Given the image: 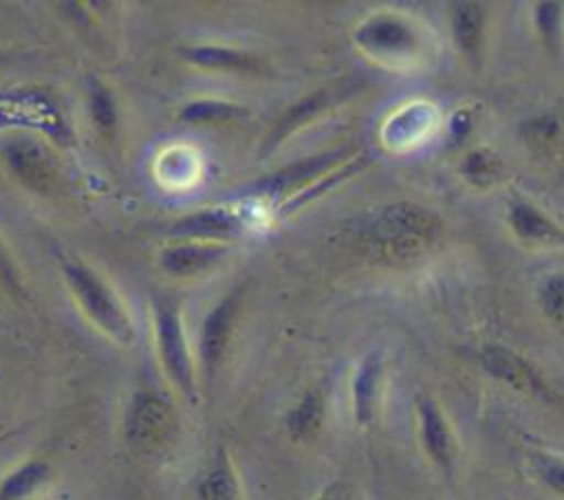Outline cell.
Masks as SVG:
<instances>
[{
  "mask_svg": "<svg viewBox=\"0 0 564 500\" xmlns=\"http://www.w3.org/2000/svg\"><path fill=\"white\" fill-rule=\"evenodd\" d=\"M337 93L333 88H319L306 97H302L297 104H293L275 123V128L269 134L267 141V150L275 148L280 141H284L291 132H295L297 128H302L304 123L313 121L315 117H319L322 112H326L335 101H337Z\"/></svg>",
  "mask_w": 564,
  "mask_h": 500,
  "instance_id": "cell-21",
  "label": "cell"
},
{
  "mask_svg": "<svg viewBox=\"0 0 564 500\" xmlns=\"http://www.w3.org/2000/svg\"><path fill=\"white\" fill-rule=\"evenodd\" d=\"M227 253L229 247L220 242L176 240L165 244L159 251L156 260L161 271L172 278H198L203 273H209Z\"/></svg>",
  "mask_w": 564,
  "mask_h": 500,
  "instance_id": "cell-15",
  "label": "cell"
},
{
  "mask_svg": "<svg viewBox=\"0 0 564 500\" xmlns=\"http://www.w3.org/2000/svg\"><path fill=\"white\" fill-rule=\"evenodd\" d=\"M357 152L352 145H344V148L304 156V159L278 170L275 174L262 178L258 185H253L251 192L267 200H275V203L282 200V205H284L289 198H293L295 194H300L302 189H306L308 185L319 181L322 176L330 174L333 170L344 165Z\"/></svg>",
  "mask_w": 564,
  "mask_h": 500,
  "instance_id": "cell-8",
  "label": "cell"
},
{
  "mask_svg": "<svg viewBox=\"0 0 564 500\" xmlns=\"http://www.w3.org/2000/svg\"><path fill=\"white\" fill-rule=\"evenodd\" d=\"M535 304L551 326L564 330V271H551L540 278Z\"/></svg>",
  "mask_w": 564,
  "mask_h": 500,
  "instance_id": "cell-25",
  "label": "cell"
},
{
  "mask_svg": "<svg viewBox=\"0 0 564 500\" xmlns=\"http://www.w3.org/2000/svg\"><path fill=\"white\" fill-rule=\"evenodd\" d=\"M59 269L70 297L82 308L84 317L108 339L130 346L134 341V324L112 286L79 258L62 256Z\"/></svg>",
  "mask_w": 564,
  "mask_h": 500,
  "instance_id": "cell-3",
  "label": "cell"
},
{
  "mask_svg": "<svg viewBox=\"0 0 564 500\" xmlns=\"http://www.w3.org/2000/svg\"><path fill=\"white\" fill-rule=\"evenodd\" d=\"M245 286L231 289L225 297H220L203 317L198 330V363L205 385H214L216 377L223 370V363L229 355L234 333L242 311Z\"/></svg>",
  "mask_w": 564,
  "mask_h": 500,
  "instance_id": "cell-6",
  "label": "cell"
},
{
  "mask_svg": "<svg viewBox=\"0 0 564 500\" xmlns=\"http://www.w3.org/2000/svg\"><path fill=\"white\" fill-rule=\"evenodd\" d=\"M386 363L379 350L366 352L350 377V414L357 427H370L377 421L383 394Z\"/></svg>",
  "mask_w": 564,
  "mask_h": 500,
  "instance_id": "cell-13",
  "label": "cell"
},
{
  "mask_svg": "<svg viewBox=\"0 0 564 500\" xmlns=\"http://www.w3.org/2000/svg\"><path fill=\"white\" fill-rule=\"evenodd\" d=\"M478 363L487 377L507 385L509 390L542 403L555 401V390L542 374V370L522 352L505 344H485L478 350Z\"/></svg>",
  "mask_w": 564,
  "mask_h": 500,
  "instance_id": "cell-7",
  "label": "cell"
},
{
  "mask_svg": "<svg viewBox=\"0 0 564 500\" xmlns=\"http://www.w3.org/2000/svg\"><path fill=\"white\" fill-rule=\"evenodd\" d=\"M2 159L9 172L31 192L48 194L57 183V165L53 156L33 139H13L4 143Z\"/></svg>",
  "mask_w": 564,
  "mask_h": 500,
  "instance_id": "cell-12",
  "label": "cell"
},
{
  "mask_svg": "<svg viewBox=\"0 0 564 500\" xmlns=\"http://www.w3.org/2000/svg\"><path fill=\"white\" fill-rule=\"evenodd\" d=\"M154 348L163 374L172 388L189 403L198 401V374L187 344V333L181 315V304L170 295H159L152 302Z\"/></svg>",
  "mask_w": 564,
  "mask_h": 500,
  "instance_id": "cell-5",
  "label": "cell"
},
{
  "mask_svg": "<svg viewBox=\"0 0 564 500\" xmlns=\"http://www.w3.org/2000/svg\"><path fill=\"white\" fill-rule=\"evenodd\" d=\"M443 238V218L425 205L397 200L372 211L357 229V240L377 260L408 264L427 256Z\"/></svg>",
  "mask_w": 564,
  "mask_h": 500,
  "instance_id": "cell-1",
  "label": "cell"
},
{
  "mask_svg": "<svg viewBox=\"0 0 564 500\" xmlns=\"http://www.w3.org/2000/svg\"><path fill=\"white\" fill-rule=\"evenodd\" d=\"M529 465L533 476L553 493L564 498V456L549 449H531Z\"/></svg>",
  "mask_w": 564,
  "mask_h": 500,
  "instance_id": "cell-27",
  "label": "cell"
},
{
  "mask_svg": "<svg viewBox=\"0 0 564 500\" xmlns=\"http://www.w3.org/2000/svg\"><path fill=\"white\" fill-rule=\"evenodd\" d=\"M447 24L460 55L478 68L487 44V11L480 2L456 0L447 4Z\"/></svg>",
  "mask_w": 564,
  "mask_h": 500,
  "instance_id": "cell-16",
  "label": "cell"
},
{
  "mask_svg": "<svg viewBox=\"0 0 564 500\" xmlns=\"http://www.w3.org/2000/svg\"><path fill=\"white\" fill-rule=\"evenodd\" d=\"M181 55L185 62L203 70H220V73H256L258 70V59L251 53L242 48L223 46V44L185 46Z\"/></svg>",
  "mask_w": 564,
  "mask_h": 500,
  "instance_id": "cell-20",
  "label": "cell"
},
{
  "mask_svg": "<svg viewBox=\"0 0 564 500\" xmlns=\"http://www.w3.org/2000/svg\"><path fill=\"white\" fill-rule=\"evenodd\" d=\"M352 42L364 57L394 70L430 66L438 55L436 35L430 24L399 9L370 11L352 29Z\"/></svg>",
  "mask_w": 564,
  "mask_h": 500,
  "instance_id": "cell-2",
  "label": "cell"
},
{
  "mask_svg": "<svg viewBox=\"0 0 564 500\" xmlns=\"http://www.w3.org/2000/svg\"><path fill=\"white\" fill-rule=\"evenodd\" d=\"M86 106L95 128L110 137L117 130V104L110 88L97 77H88L86 81Z\"/></svg>",
  "mask_w": 564,
  "mask_h": 500,
  "instance_id": "cell-26",
  "label": "cell"
},
{
  "mask_svg": "<svg viewBox=\"0 0 564 500\" xmlns=\"http://www.w3.org/2000/svg\"><path fill=\"white\" fill-rule=\"evenodd\" d=\"M247 110L227 99H192L178 110V119L192 126H212V123H229L245 117Z\"/></svg>",
  "mask_w": 564,
  "mask_h": 500,
  "instance_id": "cell-23",
  "label": "cell"
},
{
  "mask_svg": "<svg viewBox=\"0 0 564 500\" xmlns=\"http://www.w3.org/2000/svg\"><path fill=\"white\" fill-rule=\"evenodd\" d=\"M474 128V110L471 108H458L447 123V132L454 143H460Z\"/></svg>",
  "mask_w": 564,
  "mask_h": 500,
  "instance_id": "cell-29",
  "label": "cell"
},
{
  "mask_svg": "<svg viewBox=\"0 0 564 500\" xmlns=\"http://www.w3.org/2000/svg\"><path fill=\"white\" fill-rule=\"evenodd\" d=\"M0 286L13 297H24V284H22L20 271L15 267L11 251L2 242V238H0Z\"/></svg>",
  "mask_w": 564,
  "mask_h": 500,
  "instance_id": "cell-28",
  "label": "cell"
},
{
  "mask_svg": "<svg viewBox=\"0 0 564 500\" xmlns=\"http://www.w3.org/2000/svg\"><path fill=\"white\" fill-rule=\"evenodd\" d=\"M438 121V110L430 101H410L386 117L381 126V141L390 150H410L425 141Z\"/></svg>",
  "mask_w": 564,
  "mask_h": 500,
  "instance_id": "cell-14",
  "label": "cell"
},
{
  "mask_svg": "<svg viewBox=\"0 0 564 500\" xmlns=\"http://www.w3.org/2000/svg\"><path fill=\"white\" fill-rule=\"evenodd\" d=\"M502 159L489 148H476L460 156L458 174L474 189H489L502 178Z\"/></svg>",
  "mask_w": 564,
  "mask_h": 500,
  "instance_id": "cell-22",
  "label": "cell"
},
{
  "mask_svg": "<svg viewBox=\"0 0 564 500\" xmlns=\"http://www.w3.org/2000/svg\"><path fill=\"white\" fill-rule=\"evenodd\" d=\"M414 416L423 454L445 478H452L458 460V441L443 407L430 394H416Z\"/></svg>",
  "mask_w": 564,
  "mask_h": 500,
  "instance_id": "cell-9",
  "label": "cell"
},
{
  "mask_svg": "<svg viewBox=\"0 0 564 500\" xmlns=\"http://www.w3.org/2000/svg\"><path fill=\"white\" fill-rule=\"evenodd\" d=\"M249 225H251L249 216L242 207L225 203V205H212L176 218L167 227V236L174 240L225 244L227 240L242 236Z\"/></svg>",
  "mask_w": 564,
  "mask_h": 500,
  "instance_id": "cell-10",
  "label": "cell"
},
{
  "mask_svg": "<svg viewBox=\"0 0 564 500\" xmlns=\"http://www.w3.org/2000/svg\"><path fill=\"white\" fill-rule=\"evenodd\" d=\"M240 478L231 454L218 445L207 463V469L196 482V500H240Z\"/></svg>",
  "mask_w": 564,
  "mask_h": 500,
  "instance_id": "cell-19",
  "label": "cell"
},
{
  "mask_svg": "<svg viewBox=\"0 0 564 500\" xmlns=\"http://www.w3.org/2000/svg\"><path fill=\"white\" fill-rule=\"evenodd\" d=\"M505 222L511 236L533 249H560L564 247V227L540 209L533 200L511 194L505 203Z\"/></svg>",
  "mask_w": 564,
  "mask_h": 500,
  "instance_id": "cell-11",
  "label": "cell"
},
{
  "mask_svg": "<svg viewBox=\"0 0 564 500\" xmlns=\"http://www.w3.org/2000/svg\"><path fill=\"white\" fill-rule=\"evenodd\" d=\"M531 26L549 51H557L564 40V4L553 0L533 2Z\"/></svg>",
  "mask_w": 564,
  "mask_h": 500,
  "instance_id": "cell-24",
  "label": "cell"
},
{
  "mask_svg": "<svg viewBox=\"0 0 564 500\" xmlns=\"http://www.w3.org/2000/svg\"><path fill=\"white\" fill-rule=\"evenodd\" d=\"M51 482V463L44 458H26L0 478V500H37Z\"/></svg>",
  "mask_w": 564,
  "mask_h": 500,
  "instance_id": "cell-18",
  "label": "cell"
},
{
  "mask_svg": "<svg viewBox=\"0 0 564 500\" xmlns=\"http://www.w3.org/2000/svg\"><path fill=\"white\" fill-rule=\"evenodd\" d=\"M313 500H355V493L348 482H330Z\"/></svg>",
  "mask_w": 564,
  "mask_h": 500,
  "instance_id": "cell-30",
  "label": "cell"
},
{
  "mask_svg": "<svg viewBox=\"0 0 564 500\" xmlns=\"http://www.w3.org/2000/svg\"><path fill=\"white\" fill-rule=\"evenodd\" d=\"M121 434L126 445L145 458L167 452L178 436V412L172 399L152 388H139L132 392Z\"/></svg>",
  "mask_w": 564,
  "mask_h": 500,
  "instance_id": "cell-4",
  "label": "cell"
},
{
  "mask_svg": "<svg viewBox=\"0 0 564 500\" xmlns=\"http://www.w3.org/2000/svg\"><path fill=\"white\" fill-rule=\"evenodd\" d=\"M326 392L319 385L306 388L284 414V430L295 443L315 441L326 423Z\"/></svg>",
  "mask_w": 564,
  "mask_h": 500,
  "instance_id": "cell-17",
  "label": "cell"
}]
</instances>
